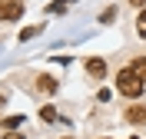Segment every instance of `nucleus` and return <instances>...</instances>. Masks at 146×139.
I'll use <instances>...</instances> for the list:
<instances>
[{"label":"nucleus","mask_w":146,"mask_h":139,"mask_svg":"<svg viewBox=\"0 0 146 139\" xmlns=\"http://www.w3.org/2000/svg\"><path fill=\"white\" fill-rule=\"evenodd\" d=\"M20 123H23V116H7V119L0 123V126H7V132H10V129H17Z\"/></svg>","instance_id":"nucleus-7"},{"label":"nucleus","mask_w":146,"mask_h":139,"mask_svg":"<svg viewBox=\"0 0 146 139\" xmlns=\"http://www.w3.org/2000/svg\"><path fill=\"white\" fill-rule=\"evenodd\" d=\"M129 66H133V70H136L139 76H143V83H146V56H136V60H133Z\"/></svg>","instance_id":"nucleus-6"},{"label":"nucleus","mask_w":146,"mask_h":139,"mask_svg":"<svg viewBox=\"0 0 146 139\" xmlns=\"http://www.w3.org/2000/svg\"><path fill=\"white\" fill-rule=\"evenodd\" d=\"M3 139H20V132H7V136H3Z\"/></svg>","instance_id":"nucleus-12"},{"label":"nucleus","mask_w":146,"mask_h":139,"mask_svg":"<svg viewBox=\"0 0 146 139\" xmlns=\"http://www.w3.org/2000/svg\"><path fill=\"white\" fill-rule=\"evenodd\" d=\"M103 23H113V20H116V7H106V10H103Z\"/></svg>","instance_id":"nucleus-10"},{"label":"nucleus","mask_w":146,"mask_h":139,"mask_svg":"<svg viewBox=\"0 0 146 139\" xmlns=\"http://www.w3.org/2000/svg\"><path fill=\"white\" fill-rule=\"evenodd\" d=\"M0 123H3V119H0Z\"/></svg>","instance_id":"nucleus-14"},{"label":"nucleus","mask_w":146,"mask_h":139,"mask_svg":"<svg viewBox=\"0 0 146 139\" xmlns=\"http://www.w3.org/2000/svg\"><path fill=\"white\" fill-rule=\"evenodd\" d=\"M23 17V3L20 0H0V20H20Z\"/></svg>","instance_id":"nucleus-2"},{"label":"nucleus","mask_w":146,"mask_h":139,"mask_svg":"<svg viewBox=\"0 0 146 139\" xmlns=\"http://www.w3.org/2000/svg\"><path fill=\"white\" fill-rule=\"evenodd\" d=\"M116 90L123 93V96H129V99H136V96H143V76H139L133 66H123L116 73Z\"/></svg>","instance_id":"nucleus-1"},{"label":"nucleus","mask_w":146,"mask_h":139,"mask_svg":"<svg viewBox=\"0 0 146 139\" xmlns=\"http://www.w3.org/2000/svg\"><path fill=\"white\" fill-rule=\"evenodd\" d=\"M133 7H146V0H133Z\"/></svg>","instance_id":"nucleus-13"},{"label":"nucleus","mask_w":146,"mask_h":139,"mask_svg":"<svg viewBox=\"0 0 146 139\" xmlns=\"http://www.w3.org/2000/svg\"><path fill=\"white\" fill-rule=\"evenodd\" d=\"M136 33H139V37H146V10L136 17Z\"/></svg>","instance_id":"nucleus-9"},{"label":"nucleus","mask_w":146,"mask_h":139,"mask_svg":"<svg viewBox=\"0 0 146 139\" xmlns=\"http://www.w3.org/2000/svg\"><path fill=\"white\" fill-rule=\"evenodd\" d=\"M40 119H43V123H53L56 119V109H53V106H43V109H40Z\"/></svg>","instance_id":"nucleus-8"},{"label":"nucleus","mask_w":146,"mask_h":139,"mask_svg":"<svg viewBox=\"0 0 146 139\" xmlns=\"http://www.w3.org/2000/svg\"><path fill=\"white\" fill-rule=\"evenodd\" d=\"M36 90H40V93H56V80H53V76H40V80H36Z\"/></svg>","instance_id":"nucleus-5"},{"label":"nucleus","mask_w":146,"mask_h":139,"mask_svg":"<svg viewBox=\"0 0 146 139\" xmlns=\"http://www.w3.org/2000/svg\"><path fill=\"white\" fill-rule=\"evenodd\" d=\"M86 73H90L93 80H103V76H106V63H103L100 56H93V60H86Z\"/></svg>","instance_id":"nucleus-4"},{"label":"nucleus","mask_w":146,"mask_h":139,"mask_svg":"<svg viewBox=\"0 0 146 139\" xmlns=\"http://www.w3.org/2000/svg\"><path fill=\"white\" fill-rule=\"evenodd\" d=\"M36 30H40V27H27L23 33H20V40H30V37H36Z\"/></svg>","instance_id":"nucleus-11"},{"label":"nucleus","mask_w":146,"mask_h":139,"mask_svg":"<svg viewBox=\"0 0 146 139\" xmlns=\"http://www.w3.org/2000/svg\"><path fill=\"white\" fill-rule=\"evenodd\" d=\"M126 123H129V126H146V106L133 103V106L126 109Z\"/></svg>","instance_id":"nucleus-3"}]
</instances>
